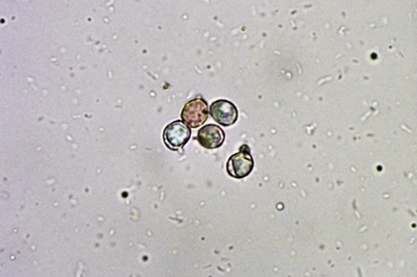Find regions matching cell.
<instances>
[{
	"instance_id": "obj_5",
	"label": "cell",
	"mask_w": 417,
	"mask_h": 277,
	"mask_svg": "<svg viewBox=\"0 0 417 277\" xmlns=\"http://www.w3.org/2000/svg\"><path fill=\"white\" fill-rule=\"evenodd\" d=\"M197 141L202 146L207 149H216L225 142V134L222 129L215 125L202 127L197 134Z\"/></svg>"
},
{
	"instance_id": "obj_2",
	"label": "cell",
	"mask_w": 417,
	"mask_h": 277,
	"mask_svg": "<svg viewBox=\"0 0 417 277\" xmlns=\"http://www.w3.org/2000/svg\"><path fill=\"white\" fill-rule=\"evenodd\" d=\"M183 122L191 129H197L207 121L208 108L207 102L203 97L191 100L182 111Z\"/></svg>"
},
{
	"instance_id": "obj_4",
	"label": "cell",
	"mask_w": 417,
	"mask_h": 277,
	"mask_svg": "<svg viewBox=\"0 0 417 277\" xmlns=\"http://www.w3.org/2000/svg\"><path fill=\"white\" fill-rule=\"evenodd\" d=\"M210 114L218 125L229 127L238 119V110L233 102L220 100L213 102L210 106Z\"/></svg>"
},
{
	"instance_id": "obj_1",
	"label": "cell",
	"mask_w": 417,
	"mask_h": 277,
	"mask_svg": "<svg viewBox=\"0 0 417 277\" xmlns=\"http://www.w3.org/2000/svg\"><path fill=\"white\" fill-rule=\"evenodd\" d=\"M254 169V159L250 153V147L243 145L239 152L232 155L227 164V171L232 177L242 180L250 175Z\"/></svg>"
},
{
	"instance_id": "obj_3",
	"label": "cell",
	"mask_w": 417,
	"mask_h": 277,
	"mask_svg": "<svg viewBox=\"0 0 417 277\" xmlns=\"http://www.w3.org/2000/svg\"><path fill=\"white\" fill-rule=\"evenodd\" d=\"M191 131L182 121H174L165 127L164 143L172 150L182 148L190 140Z\"/></svg>"
}]
</instances>
